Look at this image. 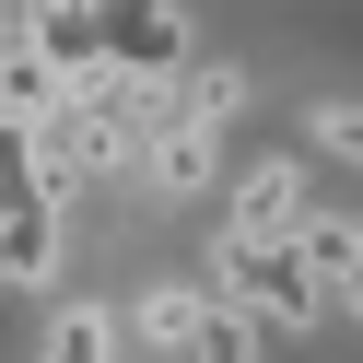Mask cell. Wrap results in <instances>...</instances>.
Wrapping results in <instances>:
<instances>
[{
  "label": "cell",
  "instance_id": "1",
  "mask_svg": "<svg viewBox=\"0 0 363 363\" xmlns=\"http://www.w3.org/2000/svg\"><path fill=\"white\" fill-rule=\"evenodd\" d=\"M59 246H71V223H59V188H48V164H35V129L0 118V281L48 293Z\"/></svg>",
  "mask_w": 363,
  "mask_h": 363
},
{
  "label": "cell",
  "instance_id": "2",
  "mask_svg": "<svg viewBox=\"0 0 363 363\" xmlns=\"http://www.w3.org/2000/svg\"><path fill=\"white\" fill-rule=\"evenodd\" d=\"M211 293H223L235 316H258V340H269V328L305 340L316 316H328V293L305 281V258H293V246H281V258H258V246H211Z\"/></svg>",
  "mask_w": 363,
  "mask_h": 363
},
{
  "label": "cell",
  "instance_id": "3",
  "mask_svg": "<svg viewBox=\"0 0 363 363\" xmlns=\"http://www.w3.org/2000/svg\"><path fill=\"white\" fill-rule=\"evenodd\" d=\"M316 223V176L293 164V152H269V164L235 176V211H223V246H258V258H281L293 235Z\"/></svg>",
  "mask_w": 363,
  "mask_h": 363
},
{
  "label": "cell",
  "instance_id": "4",
  "mask_svg": "<svg viewBox=\"0 0 363 363\" xmlns=\"http://www.w3.org/2000/svg\"><path fill=\"white\" fill-rule=\"evenodd\" d=\"M24 48L48 59L59 82H94L106 48H118V0H35V12H24Z\"/></svg>",
  "mask_w": 363,
  "mask_h": 363
},
{
  "label": "cell",
  "instance_id": "5",
  "mask_svg": "<svg viewBox=\"0 0 363 363\" xmlns=\"http://www.w3.org/2000/svg\"><path fill=\"white\" fill-rule=\"evenodd\" d=\"M106 71L141 82V94H164V82L188 71V12H176V0H118V48H106Z\"/></svg>",
  "mask_w": 363,
  "mask_h": 363
},
{
  "label": "cell",
  "instance_id": "6",
  "mask_svg": "<svg viewBox=\"0 0 363 363\" xmlns=\"http://www.w3.org/2000/svg\"><path fill=\"white\" fill-rule=\"evenodd\" d=\"M199 328H211V293H199V281H152L141 305H129V340H141V352H164V363H188Z\"/></svg>",
  "mask_w": 363,
  "mask_h": 363
},
{
  "label": "cell",
  "instance_id": "7",
  "mask_svg": "<svg viewBox=\"0 0 363 363\" xmlns=\"http://www.w3.org/2000/svg\"><path fill=\"white\" fill-rule=\"evenodd\" d=\"M211 164H223V129H199V118H164V129H152V152H141V176H152L164 199H199V188H211Z\"/></svg>",
  "mask_w": 363,
  "mask_h": 363
},
{
  "label": "cell",
  "instance_id": "8",
  "mask_svg": "<svg viewBox=\"0 0 363 363\" xmlns=\"http://www.w3.org/2000/svg\"><path fill=\"white\" fill-rule=\"evenodd\" d=\"M35 363H129V316L118 305H59L48 340H35Z\"/></svg>",
  "mask_w": 363,
  "mask_h": 363
},
{
  "label": "cell",
  "instance_id": "9",
  "mask_svg": "<svg viewBox=\"0 0 363 363\" xmlns=\"http://www.w3.org/2000/svg\"><path fill=\"white\" fill-rule=\"evenodd\" d=\"M293 258H305V281L340 305V281H352V258H363V223H352V211H316L305 235H293Z\"/></svg>",
  "mask_w": 363,
  "mask_h": 363
},
{
  "label": "cell",
  "instance_id": "10",
  "mask_svg": "<svg viewBox=\"0 0 363 363\" xmlns=\"http://www.w3.org/2000/svg\"><path fill=\"white\" fill-rule=\"evenodd\" d=\"M188 363H258V316H235V305L211 293V328H199V352H188Z\"/></svg>",
  "mask_w": 363,
  "mask_h": 363
},
{
  "label": "cell",
  "instance_id": "11",
  "mask_svg": "<svg viewBox=\"0 0 363 363\" xmlns=\"http://www.w3.org/2000/svg\"><path fill=\"white\" fill-rule=\"evenodd\" d=\"M316 152H328V164H363V94L316 106Z\"/></svg>",
  "mask_w": 363,
  "mask_h": 363
},
{
  "label": "cell",
  "instance_id": "12",
  "mask_svg": "<svg viewBox=\"0 0 363 363\" xmlns=\"http://www.w3.org/2000/svg\"><path fill=\"white\" fill-rule=\"evenodd\" d=\"M12 48H24V12H12V0H0V59H12Z\"/></svg>",
  "mask_w": 363,
  "mask_h": 363
},
{
  "label": "cell",
  "instance_id": "13",
  "mask_svg": "<svg viewBox=\"0 0 363 363\" xmlns=\"http://www.w3.org/2000/svg\"><path fill=\"white\" fill-rule=\"evenodd\" d=\"M340 305H352V316H363V258H352V281H340Z\"/></svg>",
  "mask_w": 363,
  "mask_h": 363
}]
</instances>
